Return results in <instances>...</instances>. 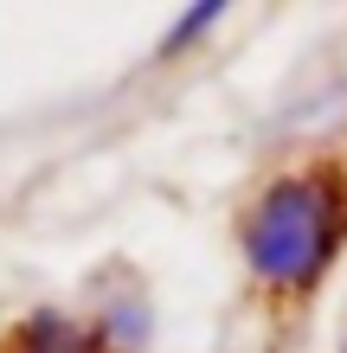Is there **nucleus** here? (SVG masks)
<instances>
[{
  "mask_svg": "<svg viewBox=\"0 0 347 353\" xmlns=\"http://www.w3.org/2000/svg\"><path fill=\"white\" fill-rule=\"evenodd\" d=\"M341 353H347V347H341Z\"/></svg>",
  "mask_w": 347,
  "mask_h": 353,
  "instance_id": "nucleus-3",
  "label": "nucleus"
},
{
  "mask_svg": "<svg viewBox=\"0 0 347 353\" xmlns=\"http://www.w3.org/2000/svg\"><path fill=\"white\" fill-rule=\"evenodd\" d=\"M341 238H347V180L328 168L270 180L244 212V263L264 289L321 283V270L341 257Z\"/></svg>",
  "mask_w": 347,
  "mask_h": 353,
  "instance_id": "nucleus-1",
  "label": "nucleus"
},
{
  "mask_svg": "<svg viewBox=\"0 0 347 353\" xmlns=\"http://www.w3.org/2000/svg\"><path fill=\"white\" fill-rule=\"evenodd\" d=\"M0 353H116V341L97 321H71V315H58V308H32V315L0 341Z\"/></svg>",
  "mask_w": 347,
  "mask_h": 353,
  "instance_id": "nucleus-2",
  "label": "nucleus"
}]
</instances>
